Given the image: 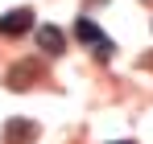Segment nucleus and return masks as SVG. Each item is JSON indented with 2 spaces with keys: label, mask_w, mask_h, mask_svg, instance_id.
Instances as JSON below:
<instances>
[{
  "label": "nucleus",
  "mask_w": 153,
  "mask_h": 144,
  "mask_svg": "<svg viewBox=\"0 0 153 144\" xmlns=\"http://www.w3.org/2000/svg\"><path fill=\"white\" fill-rule=\"evenodd\" d=\"M75 37L79 41H87V46H91V54H100L103 62H108V58H112V41H108V37H103V29L95 21H91V17H79V25H75Z\"/></svg>",
  "instance_id": "f257e3e1"
},
{
  "label": "nucleus",
  "mask_w": 153,
  "mask_h": 144,
  "mask_svg": "<svg viewBox=\"0 0 153 144\" xmlns=\"http://www.w3.org/2000/svg\"><path fill=\"white\" fill-rule=\"evenodd\" d=\"M33 29V8H13L0 17V37H25Z\"/></svg>",
  "instance_id": "f03ea898"
},
{
  "label": "nucleus",
  "mask_w": 153,
  "mask_h": 144,
  "mask_svg": "<svg viewBox=\"0 0 153 144\" xmlns=\"http://www.w3.org/2000/svg\"><path fill=\"white\" fill-rule=\"evenodd\" d=\"M37 49H42V54H62V49H66V37H62V29H58V25H42V29H37Z\"/></svg>",
  "instance_id": "7ed1b4c3"
},
{
  "label": "nucleus",
  "mask_w": 153,
  "mask_h": 144,
  "mask_svg": "<svg viewBox=\"0 0 153 144\" xmlns=\"http://www.w3.org/2000/svg\"><path fill=\"white\" fill-rule=\"evenodd\" d=\"M33 136H37V128L29 120H8V128H4V144H25Z\"/></svg>",
  "instance_id": "20e7f679"
},
{
  "label": "nucleus",
  "mask_w": 153,
  "mask_h": 144,
  "mask_svg": "<svg viewBox=\"0 0 153 144\" xmlns=\"http://www.w3.org/2000/svg\"><path fill=\"white\" fill-rule=\"evenodd\" d=\"M37 66H29V62H21V66H13V70H8V87H17V91H21V87H29L25 78H37Z\"/></svg>",
  "instance_id": "39448f33"
},
{
  "label": "nucleus",
  "mask_w": 153,
  "mask_h": 144,
  "mask_svg": "<svg viewBox=\"0 0 153 144\" xmlns=\"http://www.w3.org/2000/svg\"><path fill=\"white\" fill-rule=\"evenodd\" d=\"M112 144H132V140H112Z\"/></svg>",
  "instance_id": "423d86ee"
}]
</instances>
